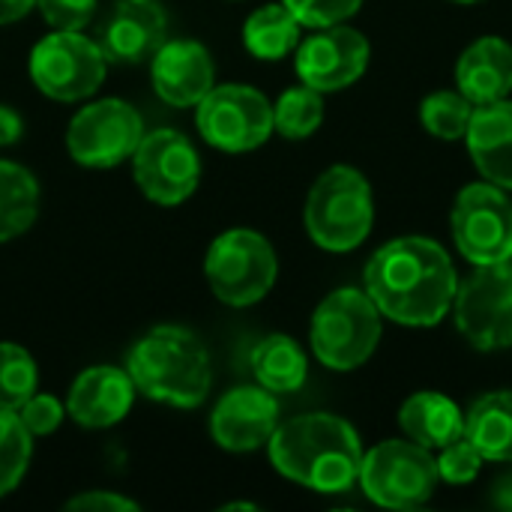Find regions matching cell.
Returning <instances> with one entry per match:
<instances>
[{
  "instance_id": "5bb4252c",
  "label": "cell",
  "mask_w": 512,
  "mask_h": 512,
  "mask_svg": "<svg viewBox=\"0 0 512 512\" xmlns=\"http://www.w3.org/2000/svg\"><path fill=\"white\" fill-rule=\"evenodd\" d=\"M369 57L372 45L360 30L348 24H330L318 27L297 45L294 66L303 84L315 87L318 93H336L363 78Z\"/></svg>"
},
{
  "instance_id": "ba28073f",
  "label": "cell",
  "mask_w": 512,
  "mask_h": 512,
  "mask_svg": "<svg viewBox=\"0 0 512 512\" xmlns=\"http://www.w3.org/2000/svg\"><path fill=\"white\" fill-rule=\"evenodd\" d=\"M108 72V60L96 39L81 30H54L30 51V78L39 93L54 102L90 99Z\"/></svg>"
},
{
  "instance_id": "8992f818",
  "label": "cell",
  "mask_w": 512,
  "mask_h": 512,
  "mask_svg": "<svg viewBox=\"0 0 512 512\" xmlns=\"http://www.w3.org/2000/svg\"><path fill=\"white\" fill-rule=\"evenodd\" d=\"M204 276L219 303L246 309L261 303L276 285L279 258L264 234L252 228H231L210 243Z\"/></svg>"
},
{
  "instance_id": "4316f807",
  "label": "cell",
  "mask_w": 512,
  "mask_h": 512,
  "mask_svg": "<svg viewBox=\"0 0 512 512\" xmlns=\"http://www.w3.org/2000/svg\"><path fill=\"white\" fill-rule=\"evenodd\" d=\"M474 102L459 90H435L420 102V120L429 135L441 141H459L468 132Z\"/></svg>"
},
{
  "instance_id": "ffe728a7",
  "label": "cell",
  "mask_w": 512,
  "mask_h": 512,
  "mask_svg": "<svg viewBox=\"0 0 512 512\" xmlns=\"http://www.w3.org/2000/svg\"><path fill=\"white\" fill-rule=\"evenodd\" d=\"M456 90L474 105L498 102L512 93V45L501 36L471 42L456 63Z\"/></svg>"
},
{
  "instance_id": "f546056e",
  "label": "cell",
  "mask_w": 512,
  "mask_h": 512,
  "mask_svg": "<svg viewBox=\"0 0 512 512\" xmlns=\"http://www.w3.org/2000/svg\"><path fill=\"white\" fill-rule=\"evenodd\" d=\"M435 462H438V474H441L444 483H450V486H468V483H474V480L480 477L486 459H483V453L462 435V438H456L453 444L441 447L438 456H435Z\"/></svg>"
},
{
  "instance_id": "d590c367",
  "label": "cell",
  "mask_w": 512,
  "mask_h": 512,
  "mask_svg": "<svg viewBox=\"0 0 512 512\" xmlns=\"http://www.w3.org/2000/svg\"><path fill=\"white\" fill-rule=\"evenodd\" d=\"M33 6H36V0H0V24L21 21Z\"/></svg>"
},
{
  "instance_id": "5b68a950",
  "label": "cell",
  "mask_w": 512,
  "mask_h": 512,
  "mask_svg": "<svg viewBox=\"0 0 512 512\" xmlns=\"http://www.w3.org/2000/svg\"><path fill=\"white\" fill-rule=\"evenodd\" d=\"M381 333L384 315L366 288H336L318 303L309 342L321 366L333 372H354L375 354Z\"/></svg>"
},
{
  "instance_id": "8fae6325",
  "label": "cell",
  "mask_w": 512,
  "mask_h": 512,
  "mask_svg": "<svg viewBox=\"0 0 512 512\" xmlns=\"http://www.w3.org/2000/svg\"><path fill=\"white\" fill-rule=\"evenodd\" d=\"M459 333L483 354L512 348V264H486L459 282L453 297Z\"/></svg>"
},
{
  "instance_id": "603a6c76",
  "label": "cell",
  "mask_w": 512,
  "mask_h": 512,
  "mask_svg": "<svg viewBox=\"0 0 512 512\" xmlns=\"http://www.w3.org/2000/svg\"><path fill=\"white\" fill-rule=\"evenodd\" d=\"M252 375L270 393H294L306 384L309 360L297 339L273 333L252 351Z\"/></svg>"
},
{
  "instance_id": "277c9868",
  "label": "cell",
  "mask_w": 512,
  "mask_h": 512,
  "mask_svg": "<svg viewBox=\"0 0 512 512\" xmlns=\"http://www.w3.org/2000/svg\"><path fill=\"white\" fill-rule=\"evenodd\" d=\"M306 231L324 252H354L375 225V198L369 180L351 165L327 168L309 189L303 210Z\"/></svg>"
},
{
  "instance_id": "f35d334b",
  "label": "cell",
  "mask_w": 512,
  "mask_h": 512,
  "mask_svg": "<svg viewBox=\"0 0 512 512\" xmlns=\"http://www.w3.org/2000/svg\"><path fill=\"white\" fill-rule=\"evenodd\" d=\"M453 3H480V0H453Z\"/></svg>"
},
{
  "instance_id": "d4e9b609",
  "label": "cell",
  "mask_w": 512,
  "mask_h": 512,
  "mask_svg": "<svg viewBox=\"0 0 512 512\" xmlns=\"http://www.w3.org/2000/svg\"><path fill=\"white\" fill-rule=\"evenodd\" d=\"M39 216L36 177L9 159H0V243L21 237Z\"/></svg>"
},
{
  "instance_id": "d6986e66",
  "label": "cell",
  "mask_w": 512,
  "mask_h": 512,
  "mask_svg": "<svg viewBox=\"0 0 512 512\" xmlns=\"http://www.w3.org/2000/svg\"><path fill=\"white\" fill-rule=\"evenodd\" d=\"M468 153L477 165V171L501 186L512 189V99H498L486 105H474L468 132Z\"/></svg>"
},
{
  "instance_id": "3957f363",
  "label": "cell",
  "mask_w": 512,
  "mask_h": 512,
  "mask_svg": "<svg viewBox=\"0 0 512 512\" xmlns=\"http://www.w3.org/2000/svg\"><path fill=\"white\" fill-rule=\"evenodd\" d=\"M126 372L138 393L171 408H198L213 384L204 342L180 324L144 333L126 354Z\"/></svg>"
},
{
  "instance_id": "8d00e7d4",
  "label": "cell",
  "mask_w": 512,
  "mask_h": 512,
  "mask_svg": "<svg viewBox=\"0 0 512 512\" xmlns=\"http://www.w3.org/2000/svg\"><path fill=\"white\" fill-rule=\"evenodd\" d=\"M492 504L501 507V510L512 512V471L510 474H504V477L495 483V489H492Z\"/></svg>"
},
{
  "instance_id": "7a4b0ae2",
  "label": "cell",
  "mask_w": 512,
  "mask_h": 512,
  "mask_svg": "<svg viewBox=\"0 0 512 512\" xmlns=\"http://www.w3.org/2000/svg\"><path fill=\"white\" fill-rule=\"evenodd\" d=\"M267 453L285 480L321 495L348 492L363 465L357 429L336 414H300L279 423Z\"/></svg>"
},
{
  "instance_id": "4fadbf2b",
  "label": "cell",
  "mask_w": 512,
  "mask_h": 512,
  "mask_svg": "<svg viewBox=\"0 0 512 512\" xmlns=\"http://www.w3.org/2000/svg\"><path fill=\"white\" fill-rule=\"evenodd\" d=\"M132 174L138 189L153 204L177 207L198 189L201 156L183 132L153 129L132 153Z\"/></svg>"
},
{
  "instance_id": "9c48e42d",
  "label": "cell",
  "mask_w": 512,
  "mask_h": 512,
  "mask_svg": "<svg viewBox=\"0 0 512 512\" xmlns=\"http://www.w3.org/2000/svg\"><path fill=\"white\" fill-rule=\"evenodd\" d=\"M453 243L474 267L512 261V201L507 189L483 180L468 183L450 213Z\"/></svg>"
},
{
  "instance_id": "1f68e13d",
  "label": "cell",
  "mask_w": 512,
  "mask_h": 512,
  "mask_svg": "<svg viewBox=\"0 0 512 512\" xmlns=\"http://www.w3.org/2000/svg\"><path fill=\"white\" fill-rule=\"evenodd\" d=\"M15 414L21 417L24 429H27L33 438H42V435H51V432L63 423L66 408H63L54 396H48V393H33Z\"/></svg>"
},
{
  "instance_id": "6da1fadb",
  "label": "cell",
  "mask_w": 512,
  "mask_h": 512,
  "mask_svg": "<svg viewBox=\"0 0 512 512\" xmlns=\"http://www.w3.org/2000/svg\"><path fill=\"white\" fill-rule=\"evenodd\" d=\"M366 294L384 318L402 327H435L453 309L459 276L453 258L432 237L384 243L366 264Z\"/></svg>"
},
{
  "instance_id": "2e32d148",
  "label": "cell",
  "mask_w": 512,
  "mask_h": 512,
  "mask_svg": "<svg viewBox=\"0 0 512 512\" xmlns=\"http://www.w3.org/2000/svg\"><path fill=\"white\" fill-rule=\"evenodd\" d=\"M153 90L174 108H195L216 84L210 51L195 39H165L150 60Z\"/></svg>"
},
{
  "instance_id": "74e56055",
  "label": "cell",
  "mask_w": 512,
  "mask_h": 512,
  "mask_svg": "<svg viewBox=\"0 0 512 512\" xmlns=\"http://www.w3.org/2000/svg\"><path fill=\"white\" fill-rule=\"evenodd\" d=\"M222 510H258V507H255V504H228V507H222Z\"/></svg>"
},
{
  "instance_id": "83f0119b",
  "label": "cell",
  "mask_w": 512,
  "mask_h": 512,
  "mask_svg": "<svg viewBox=\"0 0 512 512\" xmlns=\"http://www.w3.org/2000/svg\"><path fill=\"white\" fill-rule=\"evenodd\" d=\"M33 456V435L15 411L0 408V498L18 489Z\"/></svg>"
},
{
  "instance_id": "f1b7e54d",
  "label": "cell",
  "mask_w": 512,
  "mask_h": 512,
  "mask_svg": "<svg viewBox=\"0 0 512 512\" xmlns=\"http://www.w3.org/2000/svg\"><path fill=\"white\" fill-rule=\"evenodd\" d=\"M39 384V372L33 357L15 345V342H0V408L18 411Z\"/></svg>"
},
{
  "instance_id": "e0dca14e",
  "label": "cell",
  "mask_w": 512,
  "mask_h": 512,
  "mask_svg": "<svg viewBox=\"0 0 512 512\" xmlns=\"http://www.w3.org/2000/svg\"><path fill=\"white\" fill-rule=\"evenodd\" d=\"M168 39V18L156 0H120L99 33V48L108 63L135 66L153 60Z\"/></svg>"
},
{
  "instance_id": "ac0fdd59",
  "label": "cell",
  "mask_w": 512,
  "mask_h": 512,
  "mask_svg": "<svg viewBox=\"0 0 512 512\" xmlns=\"http://www.w3.org/2000/svg\"><path fill=\"white\" fill-rule=\"evenodd\" d=\"M135 393L138 390L126 369L90 366L72 381L66 396V414L84 429H111L129 414Z\"/></svg>"
},
{
  "instance_id": "9a60e30c",
  "label": "cell",
  "mask_w": 512,
  "mask_h": 512,
  "mask_svg": "<svg viewBox=\"0 0 512 512\" xmlns=\"http://www.w3.org/2000/svg\"><path fill=\"white\" fill-rule=\"evenodd\" d=\"M279 426L276 393L255 387L228 390L210 414V438L228 453H252L267 447Z\"/></svg>"
},
{
  "instance_id": "4dcf8cb0",
  "label": "cell",
  "mask_w": 512,
  "mask_h": 512,
  "mask_svg": "<svg viewBox=\"0 0 512 512\" xmlns=\"http://www.w3.org/2000/svg\"><path fill=\"white\" fill-rule=\"evenodd\" d=\"M282 3L294 12V18L303 27H312V30L345 24L363 6V0H282Z\"/></svg>"
},
{
  "instance_id": "836d02e7",
  "label": "cell",
  "mask_w": 512,
  "mask_h": 512,
  "mask_svg": "<svg viewBox=\"0 0 512 512\" xmlns=\"http://www.w3.org/2000/svg\"><path fill=\"white\" fill-rule=\"evenodd\" d=\"M66 510H84V512H138L141 507L117 492H84L66 501Z\"/></svg>"
},
{
  "instance_id": "7c38bea8",
  "label": "cell",
  "mask_w": 512,
  "mask_h": 512,
  "mask_svg": "<svg viewBox=\"0 0 512 512\" xmlns=\"http://www.w3.org/2000/svg\"><path fill=\"white\" fill-rule=\"evenodd\" d=\"M144 138L141 114L123 99H96L66 126V153L84 168H114L132 159Z\"/></svg>"
},
{
  "instance_id": "30bf717a",
  "label": "cell",
  "mask_w": 512,
  "mask_h": 512,
  "mask_svg": "<svg viewBox=\"0 0 512 512\" xmlns=\"http://www.w3.org/2000/svg\"><path fill=\"white\" fill-rule=\"evenodd\" d=\"M201 138L222 153H249L261 147L273 129V102L249 84H213L195 105Z\"/></svg>"
},
{
  "instance_id": "52a82bcc",
  "label": "cell",
  "mask_w": 512,
  "mask_h": 512,
  "mask_svg": "<svg viewBox=\"0 0 512 512\" xmlns=\"http://www.w3.org/2000/svg\"><path fill=\"white\" fill-rule=\"evenodd\" d=\"M360 486L366 498L387 510H420L432 501L441 474L432 450L408 441H381L363 453Z\"/></svg>"
},
{
  "instance_id": "484cf974",
  "label": "cell",
  "mask_w": 512,
  "mask_h": 512,
  "mask_svg": "<svg viewBox=\"0 0 512 512\" xmlns=\"http://www.w3.org/2000/svg\"><path fill=\"white\" fill-rule=\"evenodd\" d=\"M321 96L324 93H318L309 84L285 90L273 105V129L291 141H303V138L315 135L318 126L324 123V99Z\"/></svg>"
},
{
  "instance_id": "7402d4cb",
  "label": "cell",
  "mask_w": 512,
  "mask_h": 512,
  "mask_svg": "<svg viewBox=\"0 0 512 512\" xmlns=\"http://www.w3.org/2000/svg\"><path fill=\"white\" fill-rule=\"evenodd\" d=\"M465 438L486 462H512V390H498L471 405L465 414Z\"/></svg>"
},
{
  "instance_id": "e575fe53",
  "label": "cell",
  "mask_w": 512,
  "mask_h": 512,
  "mask_svg": "<svg viewBox=\"0 0 512 512\" xmlns=\"http://www.w3.org/2000/svg\"><path fill=\"white\" fill-rule=\"evenodd\" d=\"M24 135V120L15 108L9 105H0V147H9L15 144L18 138Z\"/></svg>"
},
{
  "instance_id": "44dd1931",
  "label": "cell",
  "mask_w": 512,
  "mask_h": 512,
  "mask_svg": "<svg viewBox=\"0 0 512 512\" xmlns=\"http://www.w3.org/2000/svg\"><path fill=\"white\" fill-rule=\"evenodd\" d=\"M399 426L414 444L435 453L465 435V414L450 396L435 390H420L402 402Z\"/></svg>"
},
{
  "instance_id": "d6a6232c",
  "label": "cell",
  "mask_w": 512,
  "mask_h": 512,
  "mask_svg": "<svg viewBox=\"0 0 512 512\" xmlns=\"http://www.w3.org/2000/svg\"><path fill=\"white\" fill-rule=\"evenodd\" d=\"M54 30H84L96 15V0H36Z\"/></svg>"
},
{
  "instance_id": "cb8c5ba5",
  "label": "cell",
  "mask_w": 512,
  "mask_h": 512,
  "mask_svg": "<svg viewBox=\"0 0 512 512\" xmlns=\"http://www.w3.org/2000/svg\"><path fill=\"white\" fill-rule=\"evenodd\" d=\"M300 21L285 3L255 9L243 24V45L258 60H282L300 45Z\"/></svg>"
}]
</instances>
